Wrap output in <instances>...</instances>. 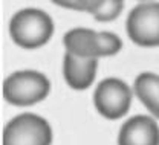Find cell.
I'll use <instances>...</instances> for the list:
<instances>
[{
    "instance_id": "obj_1",
    "label": "cell",
    "mask_w": 159,
    "mask_h": 145,
    "mask_svg": "<svg viewBox=\"0 0 159 145\" xmlns=\"http://www.w3.org/2000/svg\"><path fill=\"white\" fill-rule=\"evenodd\" d=\"M12 42L23 49H37L54 34V21L41 9L26 8L16 12L9 23Z\"/></svg>"
},
{
    "instance_id": "obj_2",
    "label": "cell",
    "mask_w": 159,
    "mask_h": 145,
    "mask_svg": "<svg viewBox=\"0 0 159 145\" xmlns=\"http://www.w3.org/2000/svg\"><path fill=\"white\" fill-rule=\"evenodd\" d=\"M49 90V80L37 70L14 72L3 81V98L19 107H28L43 101Z\"/></svg>"
},
{
    "instance_id": "obj_3",
    "label": "cell",
    "mask_w": 159,
    "mask_h": 145,
    "mask_svg": "<svg viewBox=\"0 0 159 145\" xmlns=\"http://www.w3.org/2000/svg\"><path fill=\"white\" fill-rule=\"evenodd\" d=\"M52 130L46 119L34 113L12 118L3 128L2 145H51Z\"/></svg>"
},
{
    "instance_id": "obj_4",
    "label": "cell",
    "mask_w": 159,
    "mask_h": 145,
    "mask_svg": "<svg viewBox=\"0 0 159 145\" xmlns=\"http://www.w3.org/2000/svg\"><path fill=\"white\" fill-rule=\"evenodd\" d=\"M125 31L132 42L142 47L159 46V3H141L135 6L125 21Z\"/></svg>"
},
{
    "instance_id": "obj_5",
    "label": "cell",
    "mask_w": 159,
    "mask_h": 145,
    "mask_svg": "<svg viewBox=\"0 0 159 145\" xmlns=\"http://www.w3.org/2000/svg\"><path fill=\"white\" fill-rule=\"evenodd\" d=\"M93 104L106 119H119L127 115L132 105V90L118 78H106L95 89Z\"/></svg>"
},
{
    "instance_id": "obj_6",
    "label": "cell",
    "mask_w": 159,
    "mask_h": 145,
    "mask_svg": "<svg viewBox=\"0 0 159 145\" xmlns=\"http://www.w3.org/2000/svg\"><path fill=\"white\" fill-rule=\"evenodd\" d=\"M118 145H159V127L150 116L138 115L124 122Z\"/></svg>"
},
{
    "instance_id": "obj_7",
    "label": "cell",
    "mask_w": 159,
    "mask_h": 145,
    "mask_svg": "<svg viewBox=\"0 0 159 145\" xmlns=\"http://www.w3.org/2000/svg\"><path fill=\"white\" fill-rule=\"evenodd\" d=\"M98 60L97 58H83L66 52L63 61V75L67 86L74 90L89 89L97 75Z\"/></svg>"
},
{
    "instance_id": "obj_8",
    "label": "cell",
    "mask_w": 159,
    "mask_h": 145,
    "mask_svg": "<svg viewBox=\"0 0 159 145\" xmlns=\"http://www.w3.org/2000/svg\"><path fill=\"white\" fill-rule=\"evenodd\" d=\"M63 43L66 51L72 55L83 58H98L101 54V38L99 32L86 28H77L64 34Z\"/></svg>"
},
{
    "instance_id": "obj_9",
    "label": "cell",
    "mask_w": 159,
    "mask_h": 145,
    "mask_svg": "<svg viewBox=\"0 0 159 145\" xmlns=\"http://www.w3.org/2000/svg\"><path fill=\"white\" fill-rule=\"evenodd\" d=\"M133 90L145 108L159 119V75L150 72L138 75L133 84Z\"/></svg>"
},
{
    "instance_id": "obj_10",
    "label": "cell",
    "mask_w": 159,
    "mask_h": 145,
    "mask_svg": "<svg viewBox=\"0 0 159 145\" xmlns=\"http://www.w3.org/2000/svg\"><path fill=\"white\" fill-rule=\"evenodd\" d=\"M124 0H106L101 8L93 14V17L98 21H112L122 12Z\"/></svg>"
},
{
    "instance_id": "obj_11",
    "label": "cell",
    "mask_w": 159,
    "mask_h": 145,
    "mask_svg": "<svg viewBox=\"0 0 159 145\" xmlns=\"http://www.w3.org/2000/svg\"><path fill=\"white\" fill-rule=\"evenodd\" d=\"M99 38H101V54H102V57H112V55L118 54L122 47L121 38L112 32H99Z\"/></svg>"
},
{
    "instance_id": "obj_12",
    "label": "cell",
    "mask_w": 159,
    "mask_h": 145,
    "mask_svg": "<svg viewBox=\"0 0 159 145\" xmlns=\"http://www.w3.org/2000/svg\"><path fill=\"white\" fill-rule=\"evenodd\" d=\"M106 0H78V8L77 11H83V12H89V14H95L101 8V5Z\"/></svg>"
},
{
    "instance_id": "obj_13",
    "label": "cell",
    "mask_w": 159,
    "mask_h": 145,
    "mask_svg": "<svg viewBox=\"0 0 159 145\" xmlns=\"http://www.w3.org/2000/svg\"><path fill=\"white\" fill-rule=\"evenodd\" d=\"M52 2L61 8H67V9H74V11H77V8H78V0H52Z\"/></svg>"
}]
</instances>
